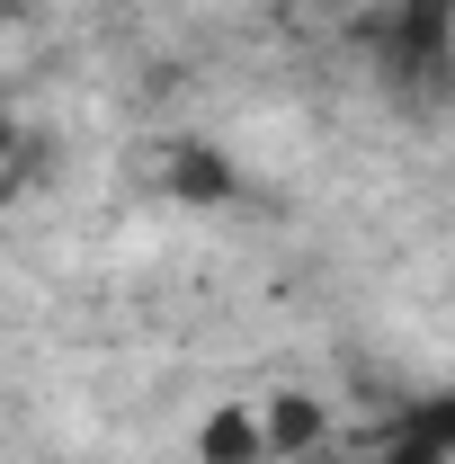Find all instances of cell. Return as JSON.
Returning a JSON list of instances; mask_svg holds the SVG:
<instances>
[{
    "label": "cell",
    "mask_w": 455,
    "mask_h": 464,
    "mask_svg": "<svg viewBox=\"0 0 455 464\" xmlns=\"http://www.w3.org/2000/svg\"><path fill=\"white\" fill-rule=\"evenodd\" d=\"M322 438H331V402H313V393L259 402V447H268V456H313Z\"/></svg>",
    "instance_id": "1"
},
{
    "label": "cell",
    "mask_w": 455,
    "mask_h": 464,
    "mask_svg": "<svg viewBox=\"0 0 455 464\" xmlns=\"http://www.w3.org/2000/svg\"><path fill=\"white\" fill-rule=\"evenodd\" d=\"M197 464H268V447H259V411L224 402L206 429H197Z\"/></svg>",
    "instance_id": "2"
}]
</instances>
